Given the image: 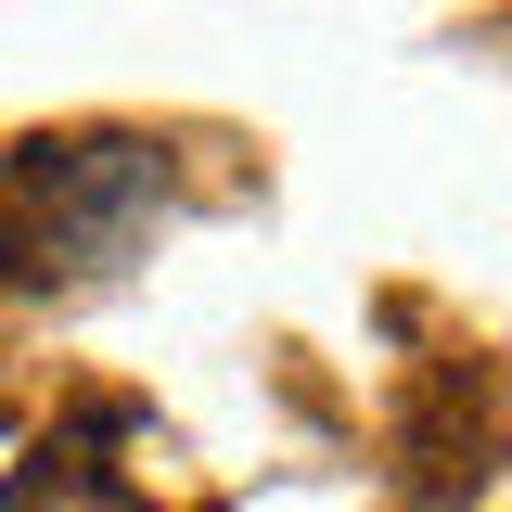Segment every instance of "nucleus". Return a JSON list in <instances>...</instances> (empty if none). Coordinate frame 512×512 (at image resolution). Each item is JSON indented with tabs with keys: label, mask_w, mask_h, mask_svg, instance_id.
<instances>
[{
	"label": "nucleus",
	"mask_w": 512,
	"mask_h": 512,
	"mask_svg": "<svg viewBox=\"0 0 512 512\" xmlns=\"http://www.w3.org/2000/svg\"><path fill=\"white\" fill-rule=\"evenodd\" d=\"M13 180L52 218L64 269H116V256L154 231V205H167V154H154V141H26Z\"/></svg>",
	"instance_id": "1"
}]
</instances>
